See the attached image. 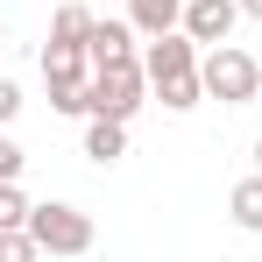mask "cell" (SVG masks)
I'll return each mask as SVG.
<instances>
[{
    "mask_svg": "<svg viewBox=\"0 0 262 262\" xmlns=\"http://www.w3.org/2000/svg\"><path fill=\"white\" fill-rule=\"evenodd\" d=\"M85 57H92V71H106V64H142V50H135V21H92Z\"/></svg>",
    "mask_w": 262,
    "mask_h": 262,
    "instance_id": "cell-6",
    "label": "cell"
},
{
    "mask_svg": "<svg viewBox=\"0 0 262 262\" xmlns=\"http://www.w3.org/2000/svg\"><path fill=\"white\" fill-rule=\"evenodd\" d=\"M255 170H262V135H255Z\"/></svg>",
    "mask_w": 262,
    "mask_h": 262,
    "instance_id": "cell-17",
    "label": "cell"
},
{
    "mask_svg": "<svg viewBox=\"0 0 262 262\" xmlns=\"http://www.w3.org/2000/svg\"><path fill=\"white\" fill-rule=\"evenodd\" d=\"M29 234H36V248L43 255H92V213L85 206H71V199H43L36 213H29Z\"/></svg>",
    "mask_w": 262,
    "mask_h": 262,
    "instance_id": "cell-2",
    "label": "cell"
},
{
    "mask_svg": "<svg viewBox=\"0 0 262 262\" xmlns=\"http://www.w3.org/2000/svg\"><path fill=\"white\" fill-rule=\"evenodd\" d=\"M43 85H50V114H92L85 85H64V78H43Z\"/></svg>",
    "mask_w": 262,
    "mask_h": 262,
    "instance_id": "cell-12",
    "label": "cell"
},
{
    "mask_svg": "<svg viewBox=\"0 0 262 262\" xmlns=\"http://www.w3.org/2000/svg\"><path fill=\"white\" fill-rule=\"evenodd\" d=\"M199 78H206V99H220V106H255L262 99V64L248 57V50L220 43L199 57Z\"/></svg>",
    "mask_w": 262,
    "mask_h": 262,
    "instance_id": "cell-1",
    "label": "cell"
},
{
    "mask_svg": "<svg viewBox=\"0 0 262 262\" xmlns=\"http://www.w3.org/2000/svg\"><path fill=\"white\" fill-rule=\"evenodd\" d=\"M21 163H29V156H21V142L0 128V184H21Z\"/></svg>",
    "mask_w": 262,
    "mask_h": 262,
    "instance_id": "cell-14",
    "label": "cell"
},
{
    "mask_svg": "<svg viewBox=\"0 0 262 262\" xmlns=\"http://www.w3.org/2000/svg\"><path fill=\"white\" fill-rule=\"evenodd\" d=\"M234 21H241V0H184V36L199 50L234 43Z\"/></svg>",
    "mask_w": 262,
    "mask_h": 262,
    "instance_id": "cell-5",
    "label": "cell"
},
{
    "mask_svg": "<svg viewBox=\"0 0 262 262\" xmlns=\"http://www.w3.org/2000/svg\"><path fill=\"white\" fill-rule=\"evenodd\" d=\"M227 213H234V227H241V234H262V170L241 177V184L227 191Z\"/></svg>",
    "mask_w": 262,
    "mask_h": 262,
    "instance_id": "cell-10",
    "label": "cell"
},
{
    "mask_svg": "<svg viewBox=\"0 0 262 262\" xmlns=\"http://www.w3.org/2000/svg\"><path fill=\"white\" fill-rule=\"evenodd\" d=\"M14 114H21V85H14V78H0V128H7Z\"/></svg>",
    "mask_w": 262,
    "mask_h": 262,
    "instance_id": "cell-15",
    "label": "cell"
},
{
    "mask_svg": "<svg viewBox=\"0 0 262 262\" xmlns=\"http://www.w3.org/2000/svg\"><path fill=\"white\" fill-rule=\"evenodd\" d=\"M92 7H78V0H64L57 14H50V50H85V36H92Z\"/></svg>",
    "mask_w": 262,
    "mask_h": 262,
    "instance_id": "cell-9",
    "label": "cell"
},
{
    "mask_svg": "<svg viewBox=\"0 0 262 262\" xmlns=\"http://www.w3.org/2000/svg\"><path fill=\"white\" fill-rule=\"evenodd\" d=\"M142 71H149V92L156 85H177V78H199V43L170 29V36H149L142 43Z\"/></svg>",
    "mask_w": 262,
    "mask_h": 262,
    "instance_id": "cell-4",
    "label": "cell"
},
{
    "mask_svg": "<svg viewBox=\"0 0 262 262\" xmlns=\"http://www.w3.org/2000/svg\"><path fill=\"white\" fill-rule=\"evenodd\" d=\"M128 21L135 36H170V29H184V0H128Z\"/></svg>",
    "mask_w": 262,
    "mask_h": 262,
    "instance_id": "cell-8",
    "label": "cell"
},
{
    "mask_svg": "<svg viewBox=\"0 0 262 262\" xmlns=\"http://www.w3.org/2000/svg\"><path fill=\"white\" fill-rule=\"evenodd\" d=\"M0 262H43V248H36V234H29V227L0 234Z\"/></svg>",
    "mask_w": 262,
    "mask_h": 262,
    "instance_id": "cell-13",
    "label": "cell"
},
{
    "mask_svg": "<svg viewBox=\"0 0 262 262\" xmlns=\"http://www.w3.org/2000/svg\"><path fill=\"white\" fill-rule=\"evenodd\" d=\"M241 14H255V21H262V0H241Z\"/></svg>",
    "mask_w": 262,
    "mask_h": 262,
    "instance_id": "cell-16",
    "label": "cell"
},
{
    "mask_svg": "<svg viewBox=\"0 0 262 262\" xmlns=\"http://www.w3.org/2000/svg\"><path fill=\"white\" fill-rule=\"evenodd\" d=\"M85 99H92L99 121H135L142 99H149V71H142V64H106V71H92Z\"/></svg>",
    "mask_w": 262,
    "mask_h": 262,
    "instance_id": "cell-3",
    "label": "cell"
},
{
    "mask_svg": "<svg viewBox=\"0 0 262 262\" xmlns=\"http://www.w3.org/2000/svg\"><path fill=\"white\" fill-rule=\"evenodd\" d=\"M121 156H128V121H99V114H85V163L114 170Z\"/></svg>",
    "mask_w": 262,
    "mask_h": 262,
    "instance_id": "cell-7",
    "label": "cell"
},
{
    "mask_svg": "<svg viewBox=\"0 0 262 262\" xmlns=\"http://www.w3.org/2000/svg\"><path fill=\"white\" fill-rule=\"evenodd\" d=\"M29 199H21V184H0V234H14V227H29Z\"/></svg>",
    "mask_w": 262,
    "mask_h": 262,
    "instance_id": "cell-11",
    "label": "cell"
}]
</instances>
